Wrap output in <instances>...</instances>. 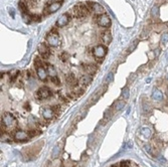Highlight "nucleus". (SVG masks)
Listing matches in <instances>:
<instances>
[{"instance_id": "f03ea898", "label": "nucleus", "mask_w": 168, "mask_h": 167, "mask_svg": "<svg viewBox=\"0 0 168 167\" xmlns=\"http://www.w3.org/2000/svg\"><path fill=\"white\" fill-rule=\"evenodd\" d=\"M45 40L46 43L51 47H58L62 43V38H60V34L56 32V29L53 28L49 33H47V35L45 36Z\"/></svg>"}, {"instance_id": "f3484780", "label": "nucleus", "mask_w": 168, "mask_h": 167, "mask_svg": "<svg viewBox=\"0 0 168 167\" xmlns=\"http://www.w3.org/2000/svg\"><path fill=\"white\" fill-rule=\"evenodd\" d=\"M36 74L39 76V78L41 81H45L47 78V72L46 69H44V66H41V68H37L36 69Z\"/></svg>"}, {"instance_id": "a878e982", "label": "nucleus", "mask_w": 168, "mask_h": 167, "mask_svg": "<svg viewBox=\"0 0 168 167\" xmlns=\"http://www.w3.org/2000/svg\"><path fill=\"white\" fill-rule=\"evenodd\" d=\"M129 94H130L129 89H128V88H125V89H124L123 92H122V97H123V99L127 100V99L129 98Z\"/></svg>"}, {"instance_id": "e433bc0d", "label": "nucleus", "mask_w": 168, "mask_h": 167, "mask_svg": "<svg viewBox=\"0 0 168 167\" xmlns=\"http://www.w3.org/2000/svg\"><path fill=\"white\" fill-rule=\"evenodd\" d=\"M128 146H129V148H131V147H132V146H133V144H132V142H128Z\"/></svg>"}, {"instance_id": "ddd939ff", "label": "nucleus", "mask_w": 168, "mask_h": 167, "mask_svg": "<svg viewBox=\"0 0 168 167\" xmlns=\"http://www.w3.org/2000/svg\"><path fill=\"white\" fill-rule=\"evenodd\" d=\"M28 137H29L28 133L24 132V131H16L14 133V139L16 141H25L28 139Z\"/></svg>"}, {"instance_id": "f257e3e1", "label": "nucleus", "mask_w": 168, "mask_h": 167, "mask_svg": "<svg viewBox=\"0 0 168 167\" xmlns=\"http://www.w3.org/2000/svg\"><path fill=\"white\" fill-rule=\"evenodd\" d=\"M89 12H90V10L86 3H79V4L74 5L70 11L72 17L78 18V19L87 17Z\"/></svg>"}, {"instance_id": "20e7f679", "label": "nucleus", "mask_w": 168, "mask_h": 167, "mask_svg": "<svg viewBox=\"0 0 168 167\" xmlns=\"http://www.w3.org/2000/svg\"><path fill=\"white\" fill-rule=\"evenodd\" d=\"M37 50H39L41 58H43L44 60L49 58V56L52 54V52L50 50L49 45L47 44V43H41V44L39 45V47H37Z\"/></svg>"}, {"instance_id": "4c0bfd02", "label": "nucleus", "mask_w": 168, "mask_h": 167, "mask_svg": "<svg viewBox=\"0 0 168 167\" xmlns=\"http://www.w3.org/2000/svg\"><path fill=\"white\" fill-rule=\"evenodd\" d=\"M167 79H168V75H167Z\"/></svg>"}, {"instance_id": "a211bd4d", "label": "nucleus", "mask_w": 168, "mask_h": 167, "mask_svg": "<svg viewBox=\"0 0 168 167\" xmlns=\"http://www.w3.org/2000/svg\"><path fill=\"white\" fill-rule=\"evenodd\" d=\"M152 98L155 100V101H162L163 100V95H162V93L160 92L159 90H157V89H154L153 90V93H152Z\"/></svg>"}, {"instance_id": "c85d7f7f", "label": "nucleus", "mask_w": 168, "mask_h": 167, "mask_svg": "<svg viewBox=\"0 0 168 167\" xmlns=\"http://www.w3.org/2000/svg\"><path fill=\"white\" fill-rule=\"evenodd\" d=\"M161 42L162 43H167L168 42V33H164L161 36Z\"/></svg>"}, {"instance_id": "473e14b6", "label": "nucleus", "mask_w": 168, "mask_h": 167, "mask_svg": "<svg viewBox=\"0 0 168 167\" xmlns=\"http://www.w3.org/2000/svg\"><path fill=\"white\" fill-rule=\"evenodd\" d=\"M24 109L25 110H27V111H29L30 110V106H29V103H26V104H24Z\"/></svg>"}, {"instance_id": "c9c22d12", "label": "nucleus", "mask_w": 168, "mask_h": 167, "mask_svg": "<svg viewBox=\"0 0 168 167\" xmlns=\"http://www.w3.org/2000/svg\"><path fill=\"white\" fill-rule=\"evenodd\" d=\"M110 167H120V166H119V163H117V164H113V165H111Z\"/></svg>"}, {"instance_id": "c756f323", "label": "nucleus", "mask_w": 168, "mask_h": 167, "mask_svg": "<svg viewBox=\"0 0 168 167\" xmlns=\"http://www.w3.org/2000/svg\"><path fill=\"white\" fill-rule=\"evenodd\" d=\"M60 161L58 159H55L52 162V164L50 165V167H60Z\"/></svg>"}, {"instance_id": "39448f33", "label": "nucleus", "mask_w": 168, "mask_h": 167, "mask_svg": "<svg viewBox=\"0 0 168 167\" xmlns=\"http://www.w3.org/2000/svg\"><path fill=\"white\" fill-rule=\"evenodd\" d=\"M51 95H52V91L47 87H42V88L39 89L35 93V97L39 100H44V99L49 98Z\"/></svg>"}, {"instance_id": "72a5a7b5", "label": "nucleus", "mask_w": 168, "mask_h": 167, "mask_svg": "<svg viewBox=\"0 0 168 167\" xmlns=\"http://www.w3.org/2000/svg\"><path fill=\"white\" fill-rule=\"evenodd\" d=\"M9 13H10V14H11V17L14 18V9L11 8L10 10H9Z\"/></svg>"}, {"instance_id": "aec40b11", "label": "nucleus", "mask_w": 168, "mask_h": 167, "mask_svg": "<svg viewBox=\"0 0 168 167\" xmlns=\"http://www.w3.org/2000/svg\"><path fill=\"white\" fill-rule=\"evenodd\" d=\"M46 72H47V74L50 76V78L51 77H55V76H56V71H55V69L53 68L52 66H49V64H47V66H46Z\"/></svg>"}, {"instance_id": "9d476101", "label": "nucleus", "mask_w": 168, "mask_h": 167, "mask_svg": "<svg viewBox=\"0 0 168 167\" xmlns=\"http://www.w3.org/2000/svg\"><path fill=\"white\" fill-rule=\"evenodd\" d=\"M66 83L68 84L70 87H72V88L79 86V81L77 80V78H76V76H74V74H68V75L66 76Z\"/></svg>"}, {"instance_id": "b1692460", "label": "nucleus", "mask_w": 168, "mask_h": 167, "mask_svg": "<svg viewBox=\"0 0 168 167\" xmlns=\"http://www.w3.org/2000/svg\"><path fill=\"white\" fill-rule=\"evenodd\" d=\"M50 82L52 84H54L55 86H60V79H58V76H55V77H51L50 78Z\"/></svg>"}, {"instance_id": "393cba45", "label": "nucleus", "mask_w": 168, "mask_h": 167, "mask_svg": "<svg viewBox=\"0 0 168 167\" xmlns=\"http://www.w3.org/2000/svg\"><path fill=\"white\" fill-rule=\"evenodd\" d=\"M119 166L120 167H131V162L128 160L121 161V162L119 163Z\"/></svg>"}, {"instance_id": "4468645a", "label": "nucleus", "mask_w": 168, "mask_h": 167, "mask_svg": "<svg viewBox=\"0 0 168 167\" xmlns=\"http://www.w3.org/2000/svg\"><path fill=\"white\" fill-rule=\"evenodd\" d=\"M93 12L95 13L96 15H102L105 13V9L104 7L102 6L101 4H99V3H95L93 2V5H92V9H91Z\"/></svg>"}, {"instance_id": "5701e85b", "label": "nucleus", "mask_w": 168, "mask_h": 167, "mask_svg": "<svg viewBox=\"0 0 168 167\" xmlns=\"http://www.w3.org/2000/svg\"><path fill=\"white\" fill-rule=\"evenodd\" d=\"M151 14L153 17H158L159 16V8L157 6H154L151 10Z\"/></svg>"}, {"instance_id": "f8f14e48", "label": "nucleus", "mask_w": 168, "mask_h": 167, "mask_svg": "<svg viewBox=\"0 0 168 167\" xmlns=\"http://www.w3.org/2000/svg\"><path fill=\"white\" fill-rule=\"evenodd\" d=\"M41 114H42V117L46 120H50L52 119V117L54 116V112H53L52 108L49 107H45L41 110Z\"/></svg>"}, {"instance_id": "7ed1b4c3", "label": "nucleus", "mask_w": 168, "mask_h": 167, "mask_svg": "<svg viewBox=\"0 0 168 167\" xmlns=\"http://www.w3.org/2000/svg\"><path fill=\"white\" fill-rule=\"evenodd\" d=\"M15 123H16V121H15L14 116L11 115L10 113H5L3 115L2 119H1V129H3V131H1V133H4V130L6 128L13 127L15 125Z\"/></svg>"}, {"instance_id": "7c9ffc66", "label": "nucleus", "mask_w": 168, "mask_h": 167, "mask_svg": "<svg viewBox=\"0 0 168 167\" xmlns=\"http://www.w3.org/2000/svg\"><path fill=\"white\" fill-rule=\"evenodd\" d=\"M58 152H60V149H58V147L56 146V147H54V150H53V153H52L53 158H56V157H58Z\"/></svg>"}, {"instance_id": "412c9836", "label": "nucleus", "mask_w": 168, "mask_h": 167, "mask_svg": "<svg viewBox=\"0 0 168 167\" xmlns=\"http://www.w3.org/2000/svg\"><path fill=\"white\" fill-rule=\"evenodd\" d=\"M68 58H70V54H68L66 52H64L60 54V60H62V62H66Z\"/></svg>"}, {"instance_id": "f704fd0d", "label": "nucleus", "mask_w": 168, "mask_h": 167, "mask_svg": "<svg viewBox=\"0 0 168 167\" xmlns=\"http://www.w3.org/2000/svg\"><path fill=\"white\" fill-rule=\"evenodd\" d=\"M155 52H156V56H159V54H160V49H156Z\"/></svg>"}, {"instance_id": "0eeeda50", "label": "nucleus", "mask_w": 168, "mask_h": 167, "mask_svg": "<svg viewBox=\"0 0 168 167\" xmlns=\"http://www.w3.org/2000/svg\"><path fill=\"white\" fill-rule=\"evenodd\" d=\"M97 23L99 24V26L101 27H109L111 25V19L106 13L102 15H99L98 18H97Z\"/></svg>"}, {"instance_id": "9b49d317", "label": "nucleus", "mask_w": 168, "mask_h": 167, "mask_svg": "<svg viewBox=\"0 0 168 167\" xmlns=\"http://www.w3.org/2000/svg\"><path fill=\"white\" fill-rule=\"evenodd\" d=\"M91 82H92V76L90 75L81 76V78L79 79V86L86 88V87H88L91 84Z\"/></svg>"}, {"instance_id": "bb28decb", "label": "nucleus", "mask_w": 168, "mask_h": 167, "mask_svg": "<svg viewBox=\"0 0 168 167\" xmlns=\"http://www.w3.org/2000/svg\"><path fill=\"white\" fill-rule=\"evenodd\" d=\"M137 44H138V39H136V40L133 42V44L131 45V46L129 47V49H128V52H133L135 48H136V46H137Z\"/></svg>"}, {"instance_id": "2f4dec72", "label": "nucleus", "mask_w": 168, "mask_h": 167, "mask_svg": "<svg viewBox=\"0 0 168 167\" xmlns=\"http://www.w3.org/2000/svg\"><path fill=\"white\" fill-rule=\"evenodd\" d=\"M39 131H34V130L29 131V132H28V135H29V137H33V136L39 135Z\"/></svg>"}, {"instance_id": "6e6552de", "label": "nucleus", "mask_w": 168, "mask_h": 167, "mask_svg": "<svg viewBox=\"0 0 168 167\" xmlns=\"http://www.w3.org/2000/svg\"><path fill=\"white\" fill-rule=\"evenodd\" d=\"M70 14L68 13H64V14L60 15V17L56 21V26L58 27H64L66 25H68L70 22Z\"/></svg>"}, {"instance_id": "4be33fe9", "label": "nucleus", "mask_w": 168, "mask_h": 167, "mask_svg": "<svg viewBox=\"0 0 168 167\" xmlns=\"http://www.w3.org/2000/svg\"><path fill=\"white\" fill-rule=\"evenodd\" d=\"M125 106V102L124 101H118L117 103L115 104V108H116V111H120V110L123 109V107Z\"/></svg>"}, {"instance_id": "2eb2a0df", "label": "nucleus", "mask_w": 168, "mask_h": 167, "mask_svg": "<svg viewBox=\"0 0 168 167\" xmlns=\"http://www.w3.org/2000/svg\"><path fill=\"white\" fill-rule=\"evenodd\" d=\"M60 6H62V3L60 1H54L52 3H48V5H47V11L49 13H53L55 11H58L60 8Z\"/></svg>"}, {"instance_id": "dca6fc26", "label": "nucleus", "mask_w": 168, "mask_h": 167, "mask_svg": "<svg viewBox=\"0 0 168 167\" xmlns=\"http://www.w3.org/2000/svg\"><path fill=\"white\" fill-rule=\"evenodd\" d=\"M101 39L104 43L109 44V43L112 41V35H111V32L109 30H105L101 33Z\"/></svg>"}, {"instance_id": "6ab92c4d", "label": "nucleus", "mask_w": 168, "mask_h": 167, "mask_svg": "<svg viewBox=\"0 0 168 167\" xmlns=\"http://www.w3.org/2000/svg\"><path fill=\"white\" fill-rule=\"evenodd\" d=\"M140 133L146 138L150 137V135H151V131H150V129H149V128H147V127H143V128H141L140 129Z\"/></svg>"}, {"instance_id": "423d86ee", "label": "nucleus", "mask_w": 168, "mask_h": 167, "mask_svg": "<svg viewBox=\"0 0 168 167\" xmlns=\"http://www.w3.org/2000/svg\"><path fill=\"white\" fill-rule=\"evenodd\" d=\"M92 54H94V56H96L97 58H102L106 56L107 54V48L106 46L100 44V45H96L94 48L92 49Z\"/></svg>"}, {"instance_id": "cd10ccee", "label": "nucleus", "mask_w": 168, "mask_h": 167, "mask_svg": "<svg viewBox=\"0 0 168 167\" xmlns=\"http://www.w3.org/2000/svg\"><path fill=\"white\" fill-rule=\"evenodd\" d=\"M113 78H114L113 73H110L108 76H107V78H106V83H107V84H108V83H111V82L113 81Z\"/></svg>"}, {"instance_id": "1a4fd4ad", "label": "nucleus", "mask_w": 168, "mask_h": 167, "mask_svg": "<svg viewBox=\"0 0 168 167\" xmlns=\"http://www.w3.org/2000/svg\"><path fill=\"white\" fill-rule=\"evenodd\" d=\"M83 69L88 75L93 76L97 73V71H98V66L93 64H83Z\"/></svg>"}]
</instances>
